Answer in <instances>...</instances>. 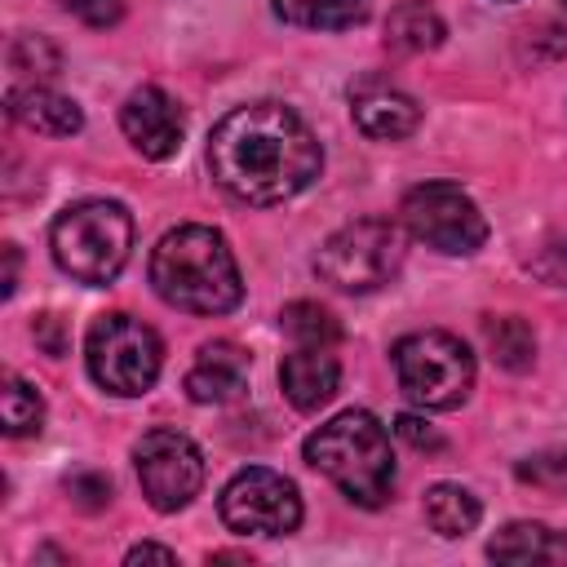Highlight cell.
I'll use <instances>...</instances> for the list:
<instances>
[{"label": "cell", "mask_w": 567, "mask_h": 567, "mask_svg": "<svg viewBox=\"0 0 567 567\" xmlns=\"http://www.w3.org/2000/svg\"><path fill=\"white\" fill-rule=\"evenodd\" d=\"M394 372L399 390L430 412H452L470 399L474 390V354L461 337L452 332H408L394 341Z\"/></svg>", "instance_id": "cell-5"}, {"label": "cell", "mask_w": 567, "mask_h": 567, "mask_svg": "<svg viewBox=\"0 0 567 567\" xmlns=\"http://www.w3.org/2000/svg\"><path fill=\"white\" fill-rule=\"evenodd\" d=\"M372 0H275V13L292 27H310V31H346L354 22L368 18Z\"/></svg>", "instance_id": "cell-19"}, {"label": "cell", "mask_w": 567, "mask_h": 567, "mask_svg": "<svg viewBox=\"0 0 567 567\" xmlns=\"http://www.w3.org/2000/svg\"><path fill=\"white\" fill-rule=\"evenodd\" d=\"M66 492H71V501L80 509H102L111 501V478L106 474H93V470H80V474L66 478Z\"/></svg>", "instance_id": "cell-25"}, {"label": "cell", "mask_w": 567, "mask_h": 567, "mask_svg": "<svg viewBox=\"0 0 567 567\" xmlns=\"http://www.w3.org/2000/svg\"><path fill=\"white\" fill-rule=\"evenodd\" d=\"M208 168L239 204H284L319 177L323 146L292 106L248 102L213 128Z\"/></svg>", "instance_id": "cell-1"}, {"label": "cell", "mask_w": 567, "mask_h": 567, "mask_svg": "<svg viewBox=\"0 0 567 567\" xmlns=\"http://www.w3.org/2000/svg\"><path fill=\"white\" fill-rule=\"evenodd\" d=\"M13 288H18V248L4 244V297H13Z\"/></svg>", "instance_id": "cell-31"}, {"label": "cell", "mask_w": 567, "mask_h": 567, "mask_svg": "<svg viewBox=\"0 0 567 567\" xmlns=\"http://www.w3.org/2000/svg\"><path fill=\"white\" fill-rule=\"evenodd\" d=\"M151 288L186 315H226L244 297L235 252L213 226H177L151 252Z\"/></svg>", "instance_id": "cell-2"}, {"label": "cell", "mask_w": 567, "mask_h": 567, "mask_svg": "<svg viewBox=\"0 0 567 567\" xmlns=\"http://www.w3.org/2000/svg\"><path fill=\"white\" fill-rule=\"evenodd\" d=\"M217 509H221V523L239 536H288L301 527V496H297L292 478H284L266 465L239 470L221 487Z\"/></svg>", "instance_id": "cell-9"}, {"label": "cell", "mask_w": 567, "mask_h": 567, "mask_svg": "<svg viewBox=\"0 0 567 567\" xmlns=\"http://www.w3.org/2000/svg\"><path fill=\"white\" fill-rule=\"evenodd\" d=\"M124 563H177V554L168 549V545H133L128 554H124Z\"/></svg>", "instance_id": "cell-30"}, {"label": "cell", "mask_w": 567, "mask_h": 567, "mask_svg": "<svg viewBox=\"0 0 567 567\" xmlns=\"http://www.w3.org/2000/svg\"><path fill=\"white\" fill-rule=\"evenodd\" d=\"M350 115H354L359 133L377 137V142H399V137L416 133V124H421V106L381 75H363L350 84Z\"/></svg>", "instance_id": "cell-12"}, {"label": "cell", "mask_w": 567, "mask_h": 567, "mask_svg": "<svg viewBox=\"0 0 567 567\" xmlns=\"http://www.w3.org/2000/svg\"><path fill=\"white\" fill-rule=\"evenodd\" d=\"M532 275L545 279V284H554V288H567V244L545 248V252L532 261Z\"/></svg>", "instance_id": "cell-28"}, {"label": "cell", "mask_w": 567, "mask_h": 567, "mask_svg": "<svg viewBox=\"0 0 567 567\" xmlns=\"http://www.w3.org/2000/svg\"><path fill=\"white\" fill-rule=\"evenodd\" d=\"M394 434L403 439V443H412V447H421V452H443V434L430 425V421H421V416H412V412H403V416H394Z\"/></svg>", "instance_id": "cell-27"}, {"label": "cell", "mask_w": 567, "mask_h": 567, "mask_svg": "<svg viewBox=\"0 0 567 567\" xmlns=\"http://www.w3.org/2000/svg\"><path fill=\"white\" fill-rule=\"evenodd\" d=\"M120 128H124V137L133 142V151L142 159H168V155H177L186 124H182V106L164 89L142 84V89H133L124 97Z\"/></svg>", "instance_id": "cell-11"}, {"label": "cell", "mask_w": 567, "mask_h": 567, "mask_svg": "<svg viewBox=\"0 0 567 567\" xmlns=\"http://www.w3.org/2000/svg\"><path fill=\"white\" fill-rule=\"evenodd\" d=\"M244 381H248V354L235 341H204L186 372V394L195 403H226L244 390Z\"/></svg>", "instance_id": "cell-14"}, {"label": "cell", "mask_w": 567, "mask_h": 567, "mask_svg": "<svg viewBox=\"0 0 567 567\" xmlns=\"http://www.w3.org/2000/svg\"><path fill=\"white\" fill-rule=\"evenodd\" d=\"M66 13H75L84 27H115L124 18V0H58Z\"/></svg>", "instance_id": "cell-26"}, {"label": "cell", "mask_w": 567, "mask_h": 567, "mask_svg": "<svg viewBox=\"0 0 567 567\" xmlns=\"http://www.w3.org/2000/svg\"><path fill=\"white\" fill-rule=\"evenodd\" d=\"M31 332H35V341H40L49 354H62V350H66V328H62L58 315H35Z\"/></svg>", "instance_id": "cell-29"}, {"label": "cell", "mask_w": 567, "mask_h": 567, "mask_svg": "<svg viewBox=\"0 0 567 567\" xmlns=\"http://www.w3.org/2000/svg\"><path fill=\"white\" fill-rule=\"evenodd\" d=\"M563 4H567V0H563Z\"/></svg>", "instance_id": "cell-32"}, {"label": "cell", "mask_w": 567, "mask_h": 567, "mask_svg": "<svg viewBox=\"0 0 567 567\" xmlns=\"http://www.w3.org/2000/svg\"><path fill=\"white\" fill-rule=\"evenodd\" d=\"M403 266V235L394 221L363 217L323 239L315 252V275L337 292H372L390 284Z\"/></svg>", "instance_id": "cell-7"}, {"label": "cell", "mask_w": 567, "mask_h": 567, "mask_svg": "<svg viewBox=\"0 0 567 567\" xmlns=\"http://www.w3.org/2000/svg\"><path fill=\"white\" fill-rule=\"evenodd\" d=\"M279 385L297 412H319L341 385V363H337L332 346H297L292 354H284Z\"/></svg>", "instance_id": "cell-13"}, {"label": "cell", "mask_w": 567, "mask_h": 567, "mask_svg": "<svg viewBox=\"0 0 567 567\" xmlns=\"http://www.w3.org/2000/svg\"><path fill=\"white\" fill-rule=\"evenodd\" d=\"M84 363H89V377L106 394L137 399L155 385V377L164 368V346H159L151 323H142L124 310H111V315H97L89 323Z\"/></svg>", "instance_id": "cell-6"}, {"label": "cell", "mask_w": 567, "mask_h": 567, "mask_svg": "<svg viewBox=\"0 0 567 567\" xmlns=\"http://www.w3.org/2000/svg\"><path fill=\"white\" fill-rule=\"evenodd\" d=\"M53 261L89 288L111 284L133 252V217L115 199H80L49 230Z\"/></svg>", "instance_id": "cell-4"}, {"label": "cell", "mask_w": 567, "mask_h": 567, "mask_svg": "<svg viewBox=\"0 0 567 567\" xmlns=\"http://www.w3.org/2000/svg\"><path fill=\"white\" fill-rule=\"evenodd\" d=\"M478 514H483L478 496L465 492L461 483H434V487L425 492V523H430V532H439L443 540H456V536L474 532V527H478Z\"/></svg>", "instance_id": "cell-18"}, {"label": "cell", "mask_w": 567, "mask_h": 567, "mask_svg": "<svg viewBox=\"0 0 567 567\" xmlns=\"http://www.w3.org/2000/svg\"><path fill=\"white\" fill-rule=\"evenodd\" d=\"M483 337H487L492 359H496L505 372L532 368V359H536V337H532L527 319H518V315H492V319H483Z\"/></svg>", "instance_id": "cell-20"}, {"label": "cell", "mask_w": 567, "mask_h": 567, "mask_svg": "<svg viewBox=\"0 0 567 567\" xmlns=\"http://www.w3.org/2000/svg\"><path fill=\"white\" fill-rule=\"evenodd\" d=\"M306 465L319 470L323 478L337 483V492L363 509L385 505V496L394 492V447L385 425L363 412L350 408L332 421H323L310 439H306Z\"/></svg>", "instance_id": "cell-3"}, {"label": "cell", "mask_w": 567, "mask_h": 567, "mask_svg": "<svg viewBox=\"0 0 567 567\" xmlns=\"http://www.w3.org/2000/svg\"><path fill=\"white\" fill-rule=\"evenodd\" d=\"M279 328L297 346H337L341 341V323L319 301H292V306H284L279 310Z\"/></svg>", "instance_id": "cell-22"}, {"label": "cell", "mask_w": 567, "mask_h": 567, "mask_svg": "<svg viewBox=\"0 0 567 567\" xmlns=\"http://www.w3.org/2000/svg\"><path fill=\"white\" fill-rule=\"evenodd\" d=\"M487 558L492 563H509V567H563L567 563V536L545 527V523H505L492 540H487Z\"/></svg>", "instance_id": "cell-16"}, {"label": "cell", "mask_w": 567, "mask_h": 567, "mask_svg": "<svg viewBox=\"0 0 567 567\" xmlns=\"http://www.w3.org/2000/svg\"><path fill=\"white\" fill-rule=\"evenodd\" d=\"M0 416H4V434L9 439L40 434V425H44V399H40V390L9 372L4 377V394H0Z\"/></svg>", "instance_id": "cell-21"}, {"label": "cell", "mask_w": 567, "mask_h": 567, "mask_svg": "<svg viewBox=\"0 0 567 567\" xmlns=\"http://www.w3.org/2000/svg\"><path fill=\"white\" fill-rule=\"evenodd\" d=\"M518 478L540 487V492H567V452H540V456H527L518 465Z\"/></svg>", "instance_id": "cell-24"}, {"label": "cell", "mask_w": 567, "mask_h": 567, "mask_svg": "<svg viewBox=\"0 0 567 567\" xmlns=\"http://www.w3.org/2000/svg\"><path fill=\"white\" fill-rule=\"evenodd\" d=\"M9 115L22 128L44 133V137H71V133L84 128V111L66 93H58L49 84H18V89H9Z\"/></svg>", "instance_id": "cell-15"}, {"label": "cell", "mask_w": 567, "mask_h": 567, "mask_svg": "<svg viewBox=\"0 0 567 567\" xmlns=\"http://www.w3.org/2000/svg\"><path fill=\"white\" fill-rule=\"evenodd\" d=\"M443 35H447V27L434 13V4H425V0H403L385 18V49H394V53H430L443 44Z\"/></svg>", "instance_id": "cell-17"}, {"label": "cell", "mask_w": 567, "mask_h": 567, "mask_svg": "<svg viewBox=\"0 0 567 567\" xmlns=\"http://www.w3.org/2000/svg\"><path fill=\"white\" fill-rule=\"evenodd\" d=\"M399 213H403V226L412 230V239H421L434 252L470 257V252H478L487 244V217L452 182H421V186H412L403 195Z\"/></svg>", "instance_id": "cell-8"}, {"label": "cell", "mask_w": 567, "mask_h": 567, "mask_svg": "<svg viewBox=\"0 0 567 567\" xmlns=\"http://www.w3.org/2000/svg\"><path fill=\"white\" fill-rule=\"evenodd\" d=\"M9 66L18 75H31L35 84H44V80H53L62 71V53H58V44L49 35H18L9 44Z\"/></svg>", "instance_id": "cell-23"}, {"label": "cell", "mask_w": 567, "mask_h": 567, "mask_svg": "<svg viewBox=\"0 0 567 567\" xmlns=\"http://www.w3.org/2000/svg\"><path fill=\"white\" fill-rule=\"evenodd\" d=\"M133 465H137L142 496L159 514L190 505L204 487V456L182 430H146L133 447Z\"/></svg>", "instance_id": "cell-10"}]
</instances>
